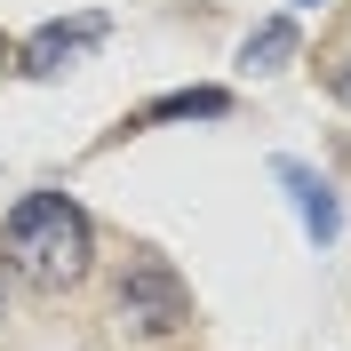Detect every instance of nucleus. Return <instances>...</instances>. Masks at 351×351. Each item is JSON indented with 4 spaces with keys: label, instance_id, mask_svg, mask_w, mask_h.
Returning <instances> with one entry per match:
<instances>
[{
    "label": "nucleus",
    "instance_id": "423d86ee",
    "mask_svg": "<svg viewBox=\"0 0 351 351\" xmlns=\"http://www.w3.org/2000/svg\"><path fill=\"white\" fill-rule=\"evenodd\" d=\"M295 48H304V32H295V16H263L256 32L240 40V64H247V72H280L287 56H295Z\"/></svg>",
    "mask_w": 351,
    "mask_h": 351
},
{
    "label": "nucleus",
    "instance_id": "39448f33",
    "mask_svg": "<svg viewBox=\"0 0 351 351\" xmlns=\"http://www.w3.org/2000/svg\"><path fill=\"white\" fill-rule=\"evenodd\" d=\"M232 112V88H168V96H152V104L136 112V120H120V128H160V120H223Z\"/></svg>",
    "mask_w": 351,
    "mask_h": 351
},
{
    "label": "nucleus",
    "instance_id": "f257e3e1",
    "mask_svg": "<svg viewBox=\"0 0 351 351\" xmlns=\"http://www.w3.org/2000/svg\"><path fill=\"white\" fill-rule=\"evenodd\" d=\"M0 263H8V280L40 287V295H64L96 271V223L72 192L40 184V192H24L8 216H0Z\"/></svg>",
    "mask_w": 351,
    "mask_h": 351
},
{
    "label": "nucleus",
    "instance_id": "7ed1b4c3",
    "mask_svg": "<svg viewBox=\"0 0 351 351\" xmlns=\"http://www.w3.org/2000/svg\"><path fill=\"white\" fill-rule=\"evenodd\" d=\"M104 32H112L104 8H80V16H64V24H40V32L16 48V72H24V80H56V72H72Z\"/></svg>",
    "mask_w": 351,
    "mask_h": 351
},
{
    "label": "nucleus",
    "instance_id": "6e6552de",
    "mask_svg": "<svg viewBox=\"0 0 351 351\" xmlns=\"http://www.w3.org/2000/svg\"><path fill=\"white\" fill-rule=\"evenodd\" d=\"M0 64H16V48H8V32H0Z\"/></svg>",
    "mask_w": 351,
    "mask_h": 351
},
{
    "label": "nucleus",
    "instance_id": "0eeeda50",
    "mask_svg": "<svg viewBox=\"0 0 351 351\" xmlns=\"http://www.w3.org/2000/svg\"><path fill=\"white\" fill-rule=\"evenodd\" d=\"M0 319H8V263H0Z\"/></svg>",
    "mask_w": 351,
    "mask_h": 351
},
{
    "label": "nucleus",
    "instance_id": "20e7f679",
    "mask_svg": "<svg viewBox=\"0 0 351 351\" xmlns=\"http://www.w3.org/2000/svg\"><path fill=\"white\" fill-rule=\"evenodd\" d=\"M271 176H280V192L295 199V223H304V240H311V247H335V240H343V199H335V184H328L319 168L280 160Z\"/></svg>",
    "mask_w": 351,
    "mask_h": 351
},
{
    "label": "nucleus",
    "instance_id": "f03ea898",
    "mask_svg": "<svg viewBox=\"0 0 351 351\" xmlns=\"http://www.w3.org/2000/svg\"><path fill=\"white\" fill-rule=\"evenodd\" d=\"M112 319H120L128 343H168V335H184L192 328V287H184V271H176L168 256H152V247H136V256L120 263V280H112Z\"/></svg>",
    "mask_w": 351,
    "mask_h": 351
},
{
    "label": "nucleus",
    "instance_id": "1a4fd4ad",
    "mask_svg": "<svg viewBox=\"0 0 351 351\" xmlns=\"http://www.w3.org/2000/svg\"><path fill=\"white\" fill-rule=\"evenodd\" d=\"M295 8H319V0H295Z\"/></svg>",
    "mask_w": 351,
    "mask_h": 351
}]
</instances>
